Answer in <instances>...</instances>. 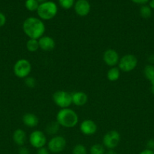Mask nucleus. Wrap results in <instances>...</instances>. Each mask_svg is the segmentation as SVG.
<instances>
[{"instance_id":"ddd939ff","label":"nucleus","mask_w":154,"mask_h":154,"mask_svg":"<svg viewBox=\"0 0 154 154\" xmlns=\"http://www.w3.org/2000/svg\"><path fill=\"white\" fill-rule=\"evenodd\" d=\"M38 41H39V48L44 51H51L55 48V41L48 35H43L38 39Z\"/></svg>"},{"instance_id":"0eeeda50","label":"nucleus","mask_w":154,"mask_h":154,"mask_svg":"<svg viewBox=\"0 0 154 154\" xmlns=\"http://www.w3.org/2000/svg\"><path fill=\"white\" fill-rule=\"evenodd\" d=\"M121 135L116 130L108 131L103 137V145L108 150H114L119 144Z\"/></svg>"},{"instance_id":"412c9836","label":"nucleus","mask_w":154,"mask_h":154,"mask_svg":"<svg viewBox=\"0 0 154 154\" xmlns=\"http://www.w3.org/2000/svg\"><path fill=\"white\" fill-rule=\"evenodd\" d=\"M140 14L141 17L144 18V19H148L152 15V9L149 8V5H143L140 8Z\"/></svg>"},{"instance_id":"4468645a","label":"nucleus","mask_w":154,"mask_h":154,"mask_svg":"<svg viewBox=\"0 0 154 154\" xmlns=\"http://www.w3.org/2000/svg\"><path fill=\"white\" fill-rule=\"evenodd\" d=\"M72 94V102L76 106H83L87 103L88 100V95L82 91L74 92Z\"/></svg>"},{"instance_id":"9b49d317","label":"nucleus","mask_w":154,"mask_h":154,"mask_svg":"<svg viewBox=\"0 0 154 154\" xmlns=\"http://www.w3.org/2000/svg\"><path fill=\"white\" fill-rule=\"evenodd\" d=\"M80 132L85 135H95L98 130V126L95 121L92 120H85L81 123L79 126Z\"/></svg>"},{"instance_id":"f03ea898","label":"nucleus","mask_w":154,"mask_h":154,"mask_svg":"<svg viewBox=\"0 0 154 154\" xmlns=\"http://www.w3.org/2000/svg\"><path fill=\"white\" fill-rule=\"evenodd\" d=\"M56 121L62 127L73 128L78 124L79 116L71 108H62L56 115Z\"/></svg>"},{"instance_id":"f704fd0d","label":"nucleus","mask_w":154,"mask_h":154,"mask_svg":"<svg viewBox=\"0 0 154 154\" xmlns=\"http://www.w3.org/2000/svg\"><path fill=\"white\" fill-rule=\"evenodd\" d=\"M105 154H117L116 152L114 150H108L107 151H106Z\"/></svg>"},{"instance_id":"f257e3e1","label":"nucleus","mask_w":154,"mask_h":154,"mask_svg":"<svg viewBox=\"0 0 154 154\" xmlns=\"http://www.w3.org/2000/svg\"><path fill=\"white\" fill-rule=\"evenodd\" d=\"M23 31L29 38L39 39L45 32V25L39 17H30L23 23Z\"/></svg>"},{"instance_id":"39448f33","label":"nucleus","mask_w":154,"mask_h":154,"mask_svg":"<svg viewBox=\"0 0 154 154\" xmlns=\"http://www.w3.org/2000/svg\"><path fill=\"white\" fill-rule=\"evenodd\" d=\"M53 102L60 109L67 108L72 104V94L64 90H58L56 91L52 95Z\"/></svg>"},{"instance_id":"6e6552de","label":"nucleus","mask_w":154,"mask_h":154,"mask_svg":"<svg viewBox=\"0 0 154 154\" xmlns=\"http://www.w3.org/2000/svg\"><path fill=\"white\" fill-rule=\"evenodd\" d=\"M66 146V141L62 135H54L48 142V149L51 153H59L63 151Z\"/></svg>"},{"instance_id":"b1692460","label":"nucleus","mask_w":154,"mask_h":154,"mask_svg":"<svg viewBox=\"0 0 154 154\" xmlns=\"http://www.w3.org/2000/svg\"><path fill=\"white\" fill-rule=\"evenodd\" d=\"M58 2L62 8L68 10V9L71 8L72 6H74L75 2V0H58Z\"/></svg>"},{"instance_id":"f3484780","label":"nucleus","mask_w":154,"mask_h":154,"mask_svg":"<svg viewBox=\"0 0 154 154\" xmlns=\"http://www.w3.org/2000/svg\"><path fill=\"white\" fill-rule=\"evenodd\" d=\"M121 71L118 67H111L107 73V78L111 82H115L118 81L120 78Z\"/></svg>"},{"instance_id":"c9c22d12","label":"nucleus","mask_w":154,"mask_h":154,"mask_svg":"<svg viewBox=\"0 0 154 154\" xmlns=\"http://www.w3.org/2000/svg\"><path fill=\"white\" fill-rule=\"evenodd\" d=\"M151 86H150V91L151 93H152V94L154 95V82H152L150 83Z\"/></svg>"},{"instance_id":"f8f14e48","label":"nucleus","mask_w":154,"mask_h":154,"mask_svg":"<svg viewBox=\"0 0 154 154\" xmlns=\"http://www.w3.org/2000/svg\"><path fill=\"white\" fill-rule=\"evenodd\" d=\"M74 11L80 17H85L91 11V5L88 0H77L74 4Z\"/></svg>"},{"instance_id":"393cba45","label":"nucleus","mask_w":154,"mask_h":154,"mask_svg":"<svg viewBox=\"0 0 154 154\" xmlns=\"http://www.w3.org/2000/svg\"><path fill=\"white\" fill-rule=\"evenodd\" d=\"M87 149L83 144H78L74 146L72 154H87Z\"/></svg>"},{"instance_id":"4be33fe9","label":"nucleus","mask_w":154,"mask_h":154,"mask_svg":"<svg viewBox=\"0 0 154 154\" xmlns=\"http://www.w3.org/2000/svg\"><path fill=\"white\" fill-rule=\"evenodd\" d=\"M39 5L37 0H26L25 2V7L29 11H36Z\"/></svg>"},{"instance_id":"bb28decb","label":"nucleus","mask_w":154,"mask_h":154,"mask_svg":"<svg viewBox=\"0 0 154 154\" xmlns=\"http://www.w3.org/2000/svg\"><path fill=\"white\" fill-rule=\"evenodd\" d=\"M146 148L149 149V150H153L154 151V139H149V141L146 143Z\"/></svg>"},{"instance_id":"a211bd4d","label":"nucleus","mask_w":154,"mask_h":154,"mask_svg":"<svg viewBox=\"0 0 154 154\" xmlns=\"http://www.w3.org/2000/svg\"><path fill=\"white\" fill-rule=\"evenodd\" d=\"M143 75L144 77L150 83L154 82V66L153 65H146L143 69Z\"/></svg>"},{"instance_id":"7c9ffc66","label":"nucleus","mask_w":154,"mask_h":154,"mask_svg":"<svg viewBox=\"0 0 154 154\" xmlns=\"http://www.w3.org/2000/svg\"><path fill=\"white\" fill-rule=\"evenodd\" d=\"M131 1L133 2L134 3H135V4L142 5H146V3L149 2V0H131Z\"/></svg>"},{"instance_id":"aec40b11","label":"nucleus","mask_w":154,"mask_h":154,"mask_svg":"<svg viewBox=\"0 0 154 154\" xmlns=\"http://www.w3.org/2000/svg\"><path fill=\"white\" fill-rule=\"evenodd\" d=\"M105 147L102 144H95L90 148V154H105Z\"/></svg>"},{"instance_id":"cd10ccee","label":"nucleus","mask_w":154,"mask_h":154,"mask_svg":"<svg viewBox=\"0 0 154 154\" xmlns=\"http://www.w3.org/2000/svg\"><path fill=\"white\" fill-rule=\"evenodd\" d=\"M6 23V17L3 13L0 12V28L5 26Z\"/></svg>"},{"instance_id":"9d476101","label":"nucleus","mask_w":154,"mask_h":154,"mask_svg":"<svg viewBox=\"0 0 154 154\" xmlns=\"http://www.w3.org/2000/svg\"><path fill=\"white\" fill-rule=\"evenodd\" d=\"M103 60L104 63L107 66L111 67H115L119 63L120 57H119V53L113 49H108L104 53L103 55Z\"/></svg>"},{"instance_id":"72a5a7b5","label":"nucleus","mask_w":154,"mask_h":154,"mask_svg":"<svg viewBox=\"0 0 154 154\" xmlns=\"http://www.w3.org/2000/svg\"><path fill=\"white\" fill-rule=\"evenodd\" d=\"M149 6L151 9H154V0H149Z\"/></svg>"},{"instance_id":"a878e982","label":"nucleus","mask_w":154,"mask_h":154,"mask_svg":"<svg viewBox=\"0 0 154 154\" xmlns=\"http://www.w3.org/2000/svg\"><path fill=\"white\" fill-rule=\"evenodd\" d=\"M25 85L29 88H33L36 85V81L33 78V77L28 76L25 78Z\"/></svg>"},{"instance_id":"5701e85b","label":"nucleus","mask_w":154,"mask_h":154,"mask_svg":"<svg viewBox=\"0 0 154 154\" xmlns=\"http://www.w3.org/2000/svg\"><path fill=\"white\" fill-rule=\"evenodd\" d=\"M59 127H60V125L57 123V121L52 122L46 126V132H48L50 135H55L58 131Z\"/></svg>"},{"instance_id":"7ed1b4c3","label":"nucleus","mask_w":154,"mask_h":154,"mask_svg":"<svg viewBox=\"0 0 154 154\" xmlns=\"http://www.w3.org/2000/svg\"><path fill=\"white\" fill-rule=\"evenodd\" d=\"M57 5L51 1H47L40 3L38 8L37 14L42 20H50L53 19L57 14Z\"/></svg>"},{"instance_id":"423d86ee","label":"nucleus","mask_w":154,"mask_h":154,"mask_svg":"<svg viewBox=\"0 0 154 154\" xmlns=\"http://www.w3.org/2000/svg\"><path fill=\"white\" fill-rule=\"evenodd\" d=\"M138 60L137 58L133 54H125L122 57L118 63V68L121 72H132L137 66Z\"/></svg>"},{"instance_id":"20e7f679","label":"nucleus","mask_w":154,"mask_h":154,"mask_svg":"<svg viewBox=\"0 0 154 154\" xmlns=\"http://www.w3.org/2000/svg\"><path fill=\"white\" fill-rule=\"evenodd\" d=\"M32 70L31 63L27 59H20L14 63L13 72L15 76L18 78H24L30 75Z\"/></svg>"},{"instance_id":"e433bc0d","label":"nucleus","mask_w":154,"mask_h":154,"mask_svg":"<svg viewBox=\"0 0 154 154\" xmlns=\"http://www.w3.org/2000/svg\"><path fill=\"white\" fill-rule=\"evenodd\" d=\"M37 1H38V2L40 4V3H43V2H45L48 1V0H37Z\"/></svg>"},{"instance_id":"473e14b6","label":"nucleus","mask_w":154,"mask_h":154,"mask_svg":"<svg viewBox=\"0 0 154 154\" xmlns=\"http://www.w3.org/2000/svg\"><path fill=\"white\" fill-rule=\"evenodd\" d=\"M148 61L150 63L151 65L154 64V54H152V55L149 56V58H148Z\"/></svg>"},{"instance_id":"dca6fc26","label":"nucleus","mask_w":154,"mask_h":154,"mask_svg":"<svg viewBox=\"0 0 154 154\" xmlns=\"http://www.w3.org/2000/svg\"><path fill=\"white\" fill-rule=\"evenodd\" d=\"M12 138L17 145L22 147L27 141V134L23 129H18L14 132Z\"/></svg>"},{"instance_id":"6ab92c4d","label":"nucleus","mask_w":154,"mask_h":154,"mask_svg":"<svg viewBox=\"0 0 154 154\" xmlns=\"http://www.w3.org/2000/svg\"><path fill=\"white\" fill-rule=\"evenodd\" d=\"M26 48L27 50L30 52L33 53L37 51L39 49V41L37 39H33L30 38L27 42L26 44Z\"/></svg>"},{"instance_id":"2eb2a0df","label":"nucleus","mask_w":154,"mask_h":154,"mask_svg":"<svg viewBox=\"0 0 154 154\" xmlns=\"http://www.w3.org/2000/svg\"><path fill=\"white\" fill-rule=\"evenodd\" d=\"M22 121L24 124L29 128L36 127L39 123V120L37 116L32 113H26L23 116Z\"/></svg>"},{"instance_id":"c756f323","label":"nucleus","mask_w":154,"mask_h":154,"mask_svg":"<svg viewBox=\"0 0 154 154\" xmlns=\"http://www.w3.org/2000/svg\"><path fill=\"white\" fill-rule=\"evenodd\" d=\"M18 153L19 154H30V150H28V148H27L26 147H21L18 150Z\"/></svg>"},{"instance_id":"c85d7f7f","label":"nucleus","mask_w":154,"mask_h":154,"mask_svg":"<svg viewBox=\"0 0 154 154\" xmlns=\"http://www.w3.org/2000/svg\"><path fill=\"white\" fill-rule=\"evenodd\" d=\"M36 154H50V151L48 148L43 147L41 148L37 149V153Z\"/></svg>"},{"instance_id":"2f4dec72","label":"nucleus","mask_w":154,"mask_h":154,"mask_svg":"<svg viewBox=\"0 0 154 154\" xmlns=\"http://www.w3.org/2000/svg\"><path fill=\"white\" fill-rule=\"evenodd\" d=\"M139 154H154L153 150H149V149H145V150H143L141 152H140Z\"/></svg>"},{"instance_id":"1a4fd4ad","label":"nucleus","mask_w":154,"mask_h":154,"mask_svg":"<svg viewBox=\"0 0 154 154\" xmlns=\"http://www.w3.org/2000/svg\"><path fill=\"white\" fill-rule=\"evenodd\" d=\"M30 145L36 149L45 147L47 144V138L45 134L40 130H35L30 133L29 137Z\"/></svg>"}]
</instances>
